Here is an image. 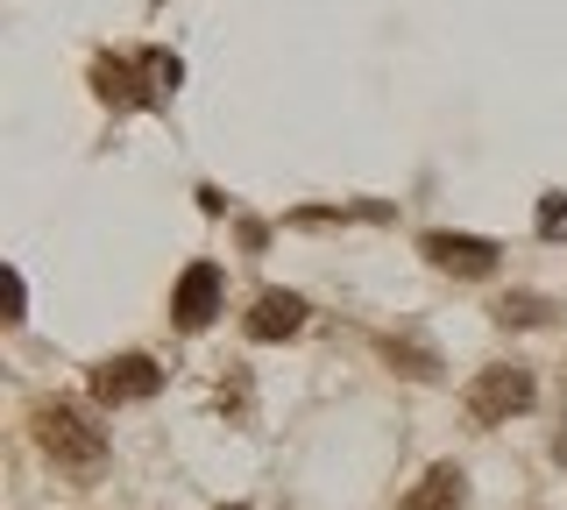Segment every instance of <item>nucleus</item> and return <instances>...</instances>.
<instances>
[{"mask_svg": "<svg viewBox=\"0 0 567 510\" xmlns=\"http://www.w3.org/2000/svg\"><path fill=\"white\" fill-rule=\"evenodd\" d=\"M35 447H43L58 468H71V475L106 461V433L85 426V412H71V404H35Z\"/></svg>", "mask_w": 567, "mask_h": 510, "instance_id": "nucleus-1", "label": "nucleus"}, {"mask_svg": "<svg viewBox=\"0 0 567 510\" xmlns=\"http://www.w3.org/2000/svg\"><path fill=\"white\" fill-rule=\"evenodd\" d=\"M532 404V368H518V362H496V368H483V376L468 383V418L475 426H504V418H518Z\"/></svg>", "mask_w": 567, "mask_h": 510, "instance_id": "nucleus-2", "label": "nucleus"}, {"mask_svg": "<svg viewBox=\"0 0 567 510\" xmlns=\"http://www.w3.org/2000/svg\"><path fill=\"white\" fill-rule=\"evenodd\" d=\"M156 391H164V368H156L150 355H106L93 368V397L100 404H142Z\"/></svg>", "mask_w": 567, "mask_h": 510, "instance_id": "nucleus-3", "label": "nucleus"}, {"mask_svg": "<svg viewBox=\"0 0 567 510\" xmlns=\"http://www.w3.org/2000/svg\"><path fill=\"white\" fill-rule=\"evenodd\" d=\"M213 312H220V262H192V270L177 277V291H171V320L185 333H199Z\"/></svg>", "mask_w": 567, "mask_h": 510, "instance_id": "nucleus-4", "label": "nucleus"}, {"mask_svg": "<svg viewBox=\"0 0 567 510\" xmlns=\"http://www.w3.org/2000/svg\"><path fill=\"white\" fill-rule=\"evenodd\" d=\"M419 249L454 277H489L496 270V241H483V235H425Z\"/></svg>", "mask_w": 567, "mask_h": 510, "instance_id": "nucleus-5", "label": "nucleus"}, {"mask_svg": "<svg viewBox=\"0 0 567 510\" xmlns=\"http://www.w3.org/2000/svg\"><path fill=\"white\" fill-rule=\"evenodd\" d=\"M298 326H306V305H298L291 291H262L256 305H248V341H291Z\"/></svg>", "mask_w": 567, "mask_h": 510, "instance_id": "nucleus-6", "label": "nucleus"}, {"mask_svg": "<svg viewBox=\"0 0 567 510\" xmlns=\"http://www.w3.org/2000/svg\"><path fill=\"white\" fill-rule=\"evenodd\" d=\"M461 503H468V475L461 468H433L412 497H404V510H461Z\"/></svg>", "mask_w": 567, "mask_h": 510, "instance_id": "nucleus-7", "label": "nucleus"}, {"mask_svg": "<svg viewBox=\"0 0 567 510\" xmlns=\"http://www.w3.org/2000/svg\"><path fill=\"white\" fill-rule=\"evenodd\" d=\"M93 85H100V100H121V107L135 100V79H128V64H100V72H93Z\"/></svg>", "mask_w": 567, "mask_h": 510, "instance_id": "nucleus-8", "label": "nucleus"}, {"mask_svg": "<svg viewBox=\"0 0 567 510\" xmlns=\"http://www.w3.org/2000/svg\"><path fill=\"white\" fill-rule=\"evenodd\" d=\"M390 362H404V376H440V362L425 355V347H412V341H404V347L390 341Z\"/></svg>", "mask_w": 567, "mask_h": 510, "instance_id": "nucleus-9", "label": "nucleus"}, {"mask_svg": "<svg viewBox=\"0 0 567 510\" xmlns=\"http://www.w3.org/2000/svg\"><path fill=\"white\" fill-rule=\"evenodd\" d=\"M539 235H567V199H546L539 206Z\"/></svg>", "mask_w": 567, "mask_h": 510, "instance_id": "nucleus-10", "label": "nucleus"}]
</instances>
